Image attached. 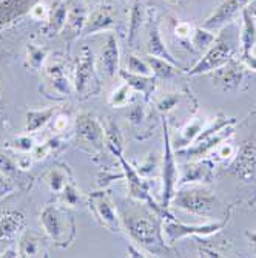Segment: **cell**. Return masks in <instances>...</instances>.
I'll return each instance as SVG.
<instances>
[{
    "label": "cell",
    "mask_w": 256,
    "mask_h": 258,
    "mask_svg": "<svg viewBox=\"0 0 256 258\" xmlns=\"http://www.w3.org/2000/svg\"><path fill=\"white\" fill-rule=\"evenodd\" d=\"M30 16L34 19V20H46L50 16V10L46 8L45 4H36L33 5V8L30 10Z\"/></svg>",
    "instance_id": "cell-41"
},
{
    "label": "cell",
    "mask_w": 256,
    "mask_h": 258,
    "mask_svg": "<svg viewBox=\"0 0 256 258\" xmlns=\"http://www.w3.org/2000/svg\"><path fill=\"white\" fill-rule=\"evenodd\" d=\"M10 147L20 153H30L31 150H34L36 146H34V139L31 136H19L11 141Z\"/></svg>",
    "instance_id": "cell-36"
},
{
    "label": "cell",
    "mask_w": 256,
    "mask_h": 258,
    "mask_svg": "<svg viewBox=\"0 0 256 258\" xmlns=\"http://www.w3.org/2000/svg\"><path fill=\"white\" fill-rule=\"evenodd\" d=\"M148 65L151 67V72L157 79H172L178 75V68L176 65H173L172 62L165 60V59H160L156 56H148Z\"/></svg>",
    "instance_id": "cell-25"
},
{
    "label": "cell",
    "mask_w": 256,
    "mask_h": 258,
    "mask_svg": "<svg viewBox=\"0 0 256 258\" xmlns=\"http://www.w3.org/2000/svg\"><path fill=\"white\" fill-rule=\"evenodd\" d=\"M60 195V201L63 206H68V207H74L77 206L79 200H80V194L77 192V189L74 187L73 182H68L65 185V189L59 194Z\"/></svg>",
    "instance_id": "cell-34"
},
{
    "label": "cell",
    "mask_w": 256,
    "mask_h": 258,
    "mask_svg": "<svg viewBox=\"0 0 256 258\" xmlns=\"http://www.w3.org/2000/svg\"><path fill=\"white\" fill-rule=\"evenodd\" d=\"M46 182H48V187L50 190L54 192V194H60L65 185L68 182H71L68 179V175H66V170L60 169V167H53L48 175H46Z\"/></svg>",
    "instance_id": "cell-30"
},
{
    "label": "cell",
    "mask_w": 256,
    "mask_h": 258,
    "mask_svg": "<svg viewBox=\"0 0 256 258\" xmlns=\"http://www.w3.org/2000/svg\"><path fill=\"white\" fill-rule=\"evenodd\" d=\"M144 116H145L144 108H142V107H139V105L131 107L130 111H128V119H130V122H131L133 125H139V124H141L142 119H144Z\"/></svg>",
    "instance_id": "cell-43"
},
{
    "label": "cell",
    "mask_w": 256,
    "mask_h": 258,
    "mask_svg": "<svg viewBox=\"0 0 256 258\" xmlns=\"http://www.w3.org/2000/svg\"><path fill=\"white\" fill-rule=\"evenodd\" d=\"M113 25V19L108 13V10L105 8H99L96 11H93L88 17H87V23H85V28L83 33L85 34H95L98 31H107L110 30Z\"/></svg>",
    "instance_id": "cell-21"
},
{
    "label": "cell",
    "mask_w": 256,
    "mask_h": 258,
    "mask_svg": "<svg viewBox=\"0 0 256 258\" xmlns=\"http://www.w3.org/2000/svg\"><path fill=\"white\" fill-rule=\"evenodd\" d=\"M231 57H233V50H231V46L225 42H216L207 50V53L202 56V59L193 68H190L187 73L190 76L212 73L215 70L228 63L231 60Z\"/></svg>",
    "instance_id": "cell-9"
},
{
    "label": "cell",
    "mask_w": 256,
    "mask_h": 258,
    "mask_svg": "<svg viewBox=\"0 0 256 258\" xmlns=\"http://www.w3.org/2000/svg\"><path fill=\"white\" fill-rule=\"evenodd\" d=\"M133 98H134V90L127 82H124L116 90L111 91V95L108 98V104L114 108H122V107L130 105Z\"/></svg>",
    "instance_id": "cell-28"
},
{
    "label": "cell",
    "mask_w": 256,
    "mask_h": 258,
    "mask_svg": "<svg viewBox=\"0 0 256 258\" xmlns=\"http://www.w3.org/2000/svg\"><path fill=\"white\" fill-rule=\"evenodd\" d=\"M172 203L189 214L204 218H212L216 214L219 200L212 190L205 189V187L193 185L182 187V189L176 190Z\"/></svg>",
    "instance_id": "cell-3"
},
{
    "label": "cell",
    "mask_w": 256,
    "mask_h": 258,
    "mask_svg": "<svg viewBox=\"0 0 256 258\" xmlns=\"http://www.w3.org/2000/svg\"><path fill=\"white\" fill-rule=\"evenodd\" d=\"M244 63H238L231 59L224 67L212 72L213 81L225 91H235L241 87L244 81Z\"/></svg>",
    "instance_id": "cell-14"
},
{
    "label": "cell",
    "mask_w": 256,
    "mask_h": 258,
    "mask_svg": "<svg viewBox=\"0 0 256 258\" xmlns=\"http://www.w3.org/2000/svg\"><path fill=\"white\" fill-rule=\"evenodd\" d=\"M4 104V88H2V84H0V107Z\"/></svg>",
    "instance_id": "cell-50"
},
{
    "label": "cell",
    "mask_w": 256,
    "mask_h": 258,
    "mask_svg": "<svg viewBox=\"0 0 256 258\" xmlns=\"http://www.w3.org/2000/svg\"><path fill=\"white\" fill-rule=\"evenodd\" d=\"M245 235H247L248 241L251 243V246L256 247V232H245Z\"/></svg>",
    "instance_id": "cell-48"
},
{
    "label": "cell",
    "mask_w": 256,
    "mask_h": 258,
    "mask_svg": "<svg viewBox=\"0 0 256 258\" xmlns=\"http://www.w3.org/2000/svg\"><path fill=\"white\" fill-rule=\"evenodd\" d=\"M40 238L36 233L23 232L17 241V255L19 256H42V244Z\"/></svg>",
    "instance_id": "cell-23"
},
{
    "label": "cell",
    "mask_w": 256,
    "mask_h": 258,
    "mask_svg": "<svg viewBox=\"0 0 256 258\" xmlns=\"http://www.w3.org/2000/svg\"><path fill=\"white\" fill-rule=\"evenodd\" d=\"M66 127H68V118H66V116H57V118L54 119V128L57 132H63Z\"/></svg>",
    "instance_id": "cell-46"
},
{
    "label": "cell",
    "mask_w": 256,
    "mask_h": 258,
    "mask_svg": "<svg viewBox=\"0 0 256 258\" xmlns=\"http://www.w3.org/2000/svg\"><path fill=\"white\" fill-rule=\"evenodd\" d=\"M105 141H107V146L110 147V150L114 155L116 153H122L124 138H122L119 125L116 124V122H113V121H108V125L105 128Z\"/></svg>",
    "instance_id": "cell-29"
},
{
    "label": "cell",
    "mask_w": 256,
    "mask_h": 258,
    "mask_svg": "<svg viewBox=\"0 0 256 258\" xmlns=\"http://www.w3.org/2000/svg\"><path fill=\"white\" fill-rule=\"evenodd\" d=\"M230 172L244 181L256 178V146L253 143H244L230 164Z\"/></svg>",
    "instance_id": "cell-12"
},
{
    "label": "cell",
    "mask_w": 256,
    "mask_h": 258,
    "mask_svg": "<svg viewBox=\"0 0 256 258\" xmlns=\"http://www.w3.org/2000/svg\"><path fill=\"white\" fill-rule=\"evenodd\" d=\"M242 19H244V27L241 33V46H242V59L248 57L251 54V50L254 46L256 40V25L247 10H242Z\"/></svg>",
    "instance_id": "cell-22"
},
{
    "label": "cell",
    "mask_w": 256,
    "mask_h": 258,
    "mask_svg": "<svg viewBox=\"0 0 256 258\" xmlns=\"http://www.w3.org/2000/svg\"><path fill=\"white\" fill-rule=\"evenodd\" d=\"M45 75L50 87L60 96H68L71 93V82L65 75V65L62 62H51L45 65Z\"/></svg>",
    "instance_id": "cell-17"
},
{
    "label": "cell",
    "mask_w": 256,
    "mask_h": 258,
    "mask_svg": "<svg viewBox=\"0 0 256 258\" xmlns=\"http://www.w3.org/2000/svg\"><path fill=\"white\" fill-rule=\"evenodd\" d=\"M119 62L121 53L118 40H116V36L110 34L99 54V68L108 78H114L116 75H119Z\"/></svg>",
    "instance_id": "cell-16"
},
{
    "label": "cell",
    "mask_w": 256,
    "mask_h": 258,
    "mask_svg": "<svg viewBox=\"0 0 256 258\" xmlns=\"http://www.w3.org/2000/svg\"><path fill=\"white\" fill-rule=\"evenodd\" d=\"M25 217L20 212L5 210L0 215V244H5V249L14 246V243H17L22 233L25 232Z\"/></svg>",
    "instance_id": "cell-11"
},
{
    "label": "cell",
    "mask_w": 256,
    "mask_h": 258,
    "mask_svg": "<svg viewBox=\"0 0 256 258\" xmlns=\"http://www.w3.org/2000/svg\"><path fill=\"white\" fill-rule=\"evenodd\" d=\"M88 200L90 209L93 210L101 226L111 232H119L122 229V220L118 214V209L114 207V203L107 192H95L90 195Z\"/></svg>",
    "instance_id": "cell-7"
},
{
    "label": "cell",
    "mask_w": 256,
    "mask_h": 258,
    "mask_svg": "<svg viewBox=\"0 0 256 258\" xmlns=\"http://www.w3.org/2000/svg\"><path fill=\"white\" fill-rule=\"evenodd\" d=\"M205 118H193L187 125L181 130V139H179V149L189 147L195 143V139L199 136V133L204 130Z\"/></svg>",
    "instance_id": "cell-27"
},
{
    "label": "cell",
    "mask_w": 256,
    "mask_h": 258,
    "mask_svg": "<svg viewBox=\"0 0 256 258\" xmlns=\"http://www.w3.org/2000/svg\"><path fill=\"white\" fill-rule=\"evenodd\" d=\"M193 45L198 50H205L210 48L215 42V34L212 33V30L207 28H196L193 30V39H192Z\"/></svg>",
    "instance_id": "cell-33"
},
{
    "label": "cell",
    "mask_w": 256,
    "mask_h": 258,
    "mask_svg": "<svg viewBox=\"0 0 256 258\" xmlns=\"http://www.w3.org/2000/svg\"><path fill=\"white\" fill-rule=\"evenodd\" d=\"M251 2V0H225V2L207 19L204 23V28L207 30H218L224 27L225 23H228L238 13H242V10Z\"/></svg>",
    "instance_id": "cell-15"
},
{
    "label": "cell",
    "mask_w": 256,
    "mask_h": 258,
    "mask_svg": "<svg viewBox=\"0 0 256 258\" xmlns=\"http://www.w3.org/2000/svg\"><path fill=\"white\" fill-rule=\"evenodd\" d=\"M40 226L56 246L65 249L76 238V223L63 204H50L40 214Z\"/></svg>",
    "instance_id": "cell-2"
},
{
    "label": "cell",
    "mask_w": 256,
    "mask_h": 258,
    "mask_svg": "<svg viewBox=\"0 0 256 258\" xmlns=\"http://www.w3.org/2000/svg\"><path fill=\"white\" fill-rule=\"evenodd\" d=\"M66 19H68V7L65 4H57L56 8L50 13L48 19H46L45 31L50 36L60 33L66 27Z\"/></svg>",
    "instance_id": "cell-24"
},
{
    "label": "cell",
    "mask_w": 256,
    "mask_h": 258,
    "mask_svg": "<svg viewBox=\"0 0 256 258\" xmlns=\"http://www.w3.org/2000/svg\"><path fill=\"white\" fill-rule=\"evenodd\" d=\"M74 88L83 98L96 93L99 88V79H98L96 67H95V57H93V51L88 48V46H82L80 54L77 57Z\"/></svg>",
    "instance_id": "cell-6"
},
{
    "label": "cell",
    "mask_w": 256,
    "mask_h": 258,
    "mask_svg": "<svg viewBox=\"0 0 256 258\" xmlns=\"http://www.w3.org/2000/svg\"><path fill=\"white\" fill-rule=\"evenodd\" d=\"M213 175V162L212 161H193L187 162L178 172V187L185 184H196V182H208Z\"/></svg>",
    "instance_id": "cell-13"
},
{
    "label": "cell",
    "mask_w": 256,
    "mask_h": 258,
    "mask_svg": "<svg viewBox=\"0 0 256 258\" xmlns=\"http://www.w3.org/2000/svg\"><path fill=\"white\" fill-rule=\"evenodd\" d=\"M119 76L134 91H141L147 101L150 99V96L153 95L154 90H156V81H157V78L154 75H151V76H142V75L130 73L128 70H119Z\"/></svg>",
    "instance_id": "cell-18"
},
{
    "label": "cell",
    "mask_w": 256,
    "mask_h": 258,
    "mask_svg": "<svg viewBox=\"0 0 256 258\" xmlns=\"http://www.w3.org/2000/svg\"><path fill=\"white\" fill-rule=\"evenodd\" d=\"M56 108L48 107V108H42V110H30L27 111V124H25V132L34 133L40 128H43L48 124L54 116H56Z\"/></svg>",
    "instance_id": "cell-20"
},
{
    "label": "cell",
    "mask_w": 256,
    "mask_h": 258,
    "mask_svg": "<svg viewBox=\"0 0 256 258\" xmlns=\"http://www.w3.org/2000/svg\"><path fill=\"white\" fill-rule=\"evenodd\" d=\"M144 5L141 0H134L133 2V8L130 13V30H128V43L130 46H133L139 31L142 28V23H144Z\"/></svg>",
    "instance_id": "cell-26"
},
{
    "label": "cell",
    "mask_w": 256,
    "mask_h": 258,
    "mask_svg": "<svg viewBox=\"0 0 256 258\" xmlns=\"http://www.w3.org/2000/svg\"><path fill=\"white\" fill-rule=\"evenodd\" d=\"M251 54H254V56H256V43H254V46H253V50H251Z\"/></svg>",
    "instance_id": "cell-51"
},
{
    "label": "cell",
    "mask_w": 256,
    "mask_h": 258,
    "mask_svg": "<svg viewBox=\"0 0 256 258\" xmlns=\"http://www.w3.org/2000/svg\"><path fill=\"white\" fill-rule=\"evenodd\" d=\"M147 48H148V54H150V56H156V57H160V59H165V60L172 62L173 65L182 68V65L173 57V54L168 51V48L165 46L164 40H162V36H160V31H159L157 23H154V25L150 28Z\"/></svg>",
    "instance_id": "cell-19"
},
{
    "label": "cell",
    "mask_w": 256,
    "mask_h": 258,
    "mask_svg": "<svg viewBox=\"0 0 256 258\" xmlns=\"http://www.w3.org/2000/svg\"><path fill=\"white\" fill-rule=\"evenodd\" d=\"M76 139L82 147L99 150L105 141V128L90 113H80L76 119Z\"/></svg>",
    "instance_id": "cell-8"
},
{
    "label": "cell",
    "mask_w": 256,
    "mask_h": 258,
    "mask_svg": "<svg viewBox=\"0 0 256 258\" xmlns=\"http://www.w3.org/2000/svg\"><path fill=\"white\" fill-rule=\"evenodd\" d=\"M16 162H17V167H19V169L27 170V169H30V166H31V158L25 153L23 156H19Z\"/></svg>",
    "instance_id": "cell-45"
},
{
    "label": "cell",
    "mask_w": 256,
    "mask_h": 258,
    "mask_svg": "<svg viewBox=\"0 0 256 258\" xmlns=\"http://www.w3.org/2000/svg\"><path fill=\"white\" fill-rule=\"evenodd\" d=\"M164 138H165V150H164V158H162V206L168 209L178 187V164L175 161L170 130L165 119H164Z\"/></svg>",
    "instance_id": "cell-5"
},
{
    "label": "cell",
    "mask_w": 256,
    "mask_h": 258,
    "mask_svg": "<svg viewBox=\"0 0 256 258\" xmlns=\"http://www.w3.org/2000/svg\"><path fill=\"white\" fill-rule=\"evenodd\" d=\"M87 13L83 7H73L71 10H68V19H66V25L73 30L74 34H80L83 31L85 23H87Z\"/></svg>",
    "instance_id": "cell-31"
},
{
    "label": "cell",
    "mask_w": 256,
    "mask_h": 258,
    "mask_svg": "<svg viewBox=\"0 0 256 258\" xmlns=\"http://www.w3.org/2000/svg\"><path fill=\"white\" fill-rule=\"evenodd\" d=\"M175 34L181 39H187L193 34V28L189 22H178V25L175 27Z\"/></svg>",
    "instance_id": "cell-44"
},
{
    "label": "cell",
    "mask_w": 256,
    "mask_h": 258,
    "mask_svg": "<svg viewBox=\"0 0 256 258\" xmlns=\"http://www.w3.org/2000/svg\"><path fill=\"white\" fill-rule=\"evenodd\" d=\"M179 99H181V96L178 95V93H167L165 96H162L160 99L156 101L157 110L162 111V113H168L178 105Z\"/></svg>",
    "instance_id": "cell-37"
},
{
    "label": "cell",
    "mask_w": 256,
    "mask_h": 258,
    "mask_svg": "<svg viewBox=\"0 0 256 258\" xmlns=\"http://www.w3.org/2000/svg\"><path fill=\"white\" fill-rule=\"evenodd\" d=\"M57 146H59V141H57V139H50V141H46V143H43L42 146L34 147V153H33L34 159H36V161L45 159V158L48 156Z\"/></svg>",
    "instance_id": "cell-38"
},
{
    "label": "cell",
    "mask_w": 256,
    "mask_h": 258,
    "mask_svg": "<svg viewBox=\"0 0 256 258\" xmlns=\"http://www.w3.org/2000/svg\"><path fill=\"white\" fill-rule=\"evenodd\" d=\"M216 153H218V156L221 159H233L235 155H236V149L230 143H227V141H224V143H221L216 147Z\"/></svg>",
    "instance_id": "cell-40"
},
{
    "label": "cell",
    "mask_w": 256,
    "mask_h": 258,
    "mask_svg": "<svg viewBox=\"0 0 256 258\" xmlns=\"http://www.w3.org/2000/svg\"><path fill=\"white\" fill-rule=\"evenodd\" d=\"M122 224L130 238L145 253L159 255L167 250V244L162 237V223L154 218V214H130L122 217Z\"/></svg>",
    "instance_id": "cell-1"
},
{
    "label": "cell",
    "mask_w": 256,
    "mask_h": 258,
    "mask_svg": "<svg viewBox=\"0 0 256 258\" xmlns=\"http://www.w3.org/2000/svg\"><path fill=\"white\" fill-rule=\"evenodd\" d=\"M170 4H173V5H184V4H187L189 0H168Z\"/></svg>",
    "instance_id": "cell-49"
},
{
    "label": "cell",
    "mask_w": 256,
    "mask_h": 258,
    "mask_svg": "<svg viewBox=\"0 0 256 258\" xmlns=\"http://www.w3.org/2000/svg\"><path fill=\"white\" fill-rule=\"evenodd\" d=\"M17 162L11 159L7 153L0 152V172L8 176H14L17 173Z\"/></svg>",
    "instance_id": "cell-39"
},
{
    "label": "cell",
    "mask_w": 256,
    "mask_h": 258,
    "mask_svg": "<svg viewBox=\"0 0 256 258\" xmlns=\"http://www.w3.org/2000/svg\"><path fill=\"white\" fill-rule=\"evenodd\" d=\"M231 135H233V125L224 127L222 130H219V132H216V133H213L210 136L195 141V143L190 144L189 147L178 149V153L187 156V158H192V159H201L207 153L216 150V147L221 143H224V141H227Z\"/></svg>",
    "instance_id": "cell-10"
},
{
    "label": "cell",
    "mask_w": 256,
    "mask_h": 258,
    "mask_svg": "<svg viewBox=\"0 0 256 258\" xmlns=\"http://www.w3.org/2000/svg\"><path fill=\"white\" fill-rule=\"evenodd\" d=\"M245 10H247V13L250 14V17L253 19L254 25H256V0H251V2L245 7Z\"/></svg>",
    "instance_id": "cell-47"
},
{
    "label": "cell",
    "mask_w": 256,
    "mask_h": 258,
    "mask_svg": "<svg viewBox=\"0 0 256 258\" xmlns=\"http://www.w3.org/2000/svg\"><path fill=\"white\" fill-rule=\"evenodd\" d=\"M46 59H48V53H46L45 48H40V46H36L33 43L28 45L27 48V63L33 68V70H40L45 67Z\"/></svg>",
    "instance_id": "cell-32"
},
{
    "label": "cell",
    "mask_w": 256,
    "mask_h": 258,
    "mask_svg": "<svg viewBox=\"0 0 256 258\" xmlns=\"http://www.w3.org/2000/svg\"><path fill=\"white\" fill-rule=\"evenodd\" d=\"M128 72L134 73V75H142V76H151V67L148 65V62H144L136 56H128Z\"/></svg>",
    "instance_id": "cell-35"
},
{
    "label": "cell",
    "mask_w": 256,
    "mask_h": 258,
    "mask_svg": "<svg viewBox=\"0 0 256 258\" xmlns=\"http://www.w3.org/2000/svg\"><path fill=\"white\" fill-rule=\"evenodd\" d=\"M14 192V184L8 178V175L0 172V198H5Z\"/></svg>",
    "instance_id": "cell-42"
},
{
    "label": "cell",
    "mask_w": 256,
    "mask_h": 258,
    "mask_svg": "<svg viewBox=\"0 0 256 258\" xmlns=\"http://www.w3.org/2000/svg\"><path fill=\"white\" fill-rule=\"evenodd\" d=\"M230 214L222 221H213V223H205V224H184L173 218H164L162 221V237L167 246H173L176 241L187 238V237H210L215 235L219 230L225 227L228 223Z\"/></svg>",
    "instance_id": "cell-4"
}]
</instances>
